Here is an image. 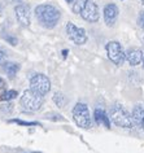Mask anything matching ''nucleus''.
<instances>
[{
  "label": "nucleus",
  "mask_w": 144,
  "mask_h": 153,
  "mask_svg": "<svg viewBox=\"0 0 144 153\" xmlns=\"http://www.w3.org/2000/svg\"><path fill=\"white\" fill-rule=\"evenodd\" d=\"M66 34L70 40H73L77 45H82L87 42V33L83 27H77L73 22L66 24Z\"/></svg>",
  "instance_id": "obj_7"
},
{
  "label": "nucleus",
  "mask_w": 144,
  "mask_h": 153,
  "mask_svg": "<svg viewBox=\"0 0 144 153\" xmlns=\"http://www.w3.org/2000/svg\"><path fill=\"white\" fill-rule=\"evenodd\" d=\"M43 96L34 90H26L20 99V104L25 112H38L43 105Z\"/></svg>",
  "instance_id": "obj_2"
},
{
  "label": "nucleus",
  "mask_w": 144,
  "mask_h": 153,
  "mask_svg": "<svg viewBox=\"0 0 144 153\" xmlns=\"http://www.w3.org/2000/svg\"><path fill=\"white\" fill-rule=\"evenodd\" d=\"M126 60L131 66H136L142 62L143 60V52L139 48H130L126 52Z\"/></svg>",
  "instance_id": "obj_11"
},
{
  "label": "nucleus",
  "mask_w": 144,
  "mask_h": 153,
  "mask_svg": "<svg viewBox=\"0 0 144 153\" xmlns=\"http://www.w3.org/2000/svg\"><path fill=\"white\" fill-rule=\"evenodd\" d=\"M138 24L142 29H144V10L139 13V17H138Z\"/></svg>",
  "instance_id": "obj_21"
},
{
  "label": "nucleus",
  "mask_w": 144,
  "mask_h": 153,
  "mask_svg": "<svg viewBox=\"0 0 144 153\" xmlns=\"http://www.w3.org/2000/svg\"><path fill=\"white\" fill-rule=\"evenodd\" d=\"M4 39L8 42L10 45H17V44H18L17 38H16V36H13V35H10V34H7V35H4Z\"/></svg>",
  "instance_id": "obj_19"
},
{
  "label": "nucleus",
  "mask_w": 144,
  "mask_h": 153,
  "mask_svg": "<svg viewBox=\"0 0 144 153\" xmlns=\"http://www.w3.org/2000/svg\"><path fill=\"white\" fill-rule=\"evenodd\" d=\"M66 101H68V99L62 92H59L57 91V92L53 94V102L59 108H64V106L66 105Z\"/></svg>",
  "instance_id": "obj_15"
},
{
  "label": "nucleus",
  "mask_w": 144,
  "mask_h": 153,
  "mask_svg": "<svg viewBox=\"0 0 144 153\" xmlns=\"http://www.w3.org/2000/svg\"><path fill=\"white\" fill-rule=\"evenodd\" d=\"M5 81L3 78H0V90H3V88H5Z\"/></svg>",
  "instance_id": "obj_23"
},
{
  "label": "nucleus",
  "mask_w": 144,
  "mask_h": 153,
  "mask_svg": "<svg viewBox=\"0 0 144 153\" xmlns=\"http://www.w3.org/2000/svg\"><path fill=\"white\" fill-rule=\"evenodd\" d=\"M81 17L85 21L91 22V24L99 21V17H100L99 7H97V4L94 1V0H87L85 8H83L82 12H81Z\"/></svg>",
  "instance_id": "obj_8"
},
{
  "label": "nucleus",
  "mask_w": 144,
  "mask_h": 153,
  "mask_svg": "<svg viewBox=\"0 0 144 153\" xmlns=\"http://www.w3.org/2000/svg\"><path fill=\"white\" fill-rule=\"evenodd\" d=\"M9 122H12V123H17L20 126H39L38 122H25V121H21V120H10Z\"/></svg>",
  "instance_id": "obj_18"
},
{
  "label": "nucleus",
  "mask_w": 144,
  "mask_h": 153,
  "mask_svg": "<svg viewBox=\"0 0 144 153\" xmlns=\"http://www.w3.org/2000/svg\"><path fill=\"white\" fill-rule=\"evenodd\" d=\"M142 127H143V130H144V121H143V123H142Z\"/></svg>",
  "instance_id": "obj_28"
},
{
  "label": "nucleus",
  "mask_w": 144,
  "mask_h": 153,
  "mask_svg": "<svg viewBox=\"0 0 144 153\" xmlns=\"http://www.w3.org/2000/svg\"><path fill=\"white\" fill-rule=\"evenodd\" d=\"M30 88L34 90L42 96L47 95L51 90V81L45 74H34L30 78Z\"/></svg>",
  "instance_id": "obj_6"
},
{
  "label": "nucleus",
  "mask_w": 144,
  "mask_h": 153,
  "mask_svg": "<svg viewBox=\"0 0 144 153\" xmlns=\"http://www.w3.org/2000/svg\"><path fill=\"white\" fill-rule=\"evenodd\" d=\"M73 120L77 123V126H79L81 128H90L92 126L88 106L86 104H83V102L75 104L73 109Z\"/></svg>",
  "instance_id": "obj_4"
},
{
  "label": "nucleus",
  "mask_w": 144,
  "mask_h": 153,
  "mask_svg": "<svg viewBox=\"0 0 144 153\" xmlns=\"http://www.w3.org/2000/svg\"><path fill=\"white\" fill-rule=\"evenodd\" d=\"M111 120L116 126L122 128H131L134 126L132 117L128 114V112L123 108L122 105L116 104L111 109Z\"/></svg>",
  "instance_id": "obj_3"
},
{
  "label": "nucleus",
  "mask_w": 144,
  "mask_h": 153,
  "mask_svg": "<svg viewBox=\"0 0 144 153\" xmlns=\"http://www.w3.org/2000/svg\"><path fill=\"white\" fill-rule=\"evenodd\" d=\"M105 49H107V53H108V59L112 61L113 64L118 65H123L125 60H126V52L123 51L122 45H121L116 40H112L105 45Z\"/></svg>",
  "instance_id": "obj_5"
},
{
  "label": "nucleus",
  "mask_w": 144,
  "mask_h": 153,
  "mask_svg": "<svg viewBox=\"0 0 144 153\" xmlns=\"http://www.w3.org/2000/svg\"><path fill=\"white\" fill-rule=\"evenodd\" d=\"M38 22L44 29H53L59 24L61 13L60 10L52 4H39L34 10Z\"/></svg>",
  "instance_id": "obj_1"
},
{
  "label": "nucleus",
  "mask_w": 144,
  "mask_h": 153,
  "mask_svg": "<svg viewBox=\"0 0 144 153\" xmlns=\"http://www.w3.org/2000/svg\"><path fill=\"white\" fill-rule=\"evenodd\" d=\"M18 96V92L16 90H8L0 94V101H10Z\"/></svg>",
  "instance_id": "obj_16"
},
{
  "label": "nucleus",
  "mask_w": 144,
  "mask_h": 153,
  "mask_svg": "<svg viewBox=\"0 0 144 153\" xmlns=\"http://www.w3.org/2000/svg\"><path fill=\"white\" fill-rule=\"evenodd\" d=\"M0 13H1V8H0Z\"/></svg>",
  "instance_id": "obj_30"
},
{
  "label": "nucleus",
  "mask_w": 144,
  "mask_h": 153,
  "mask_svg": "<svg viewBox=\"0 0 144 153\" xmlns=\"http://www.w3.org/2000/svg\"><path fill=\"white\" fill-rule=\"evenodd\" d=\"M142 64H143V69H144V52H143V60H142Z\"/></svg>",
  "instance_id": "obj_25"
},
{
  "label": "nucleus",
  "mask_w": 144,
  "mask_h": 153,
  "mask_svg": "<svg viewBox=\"0 0 144 153\" xmlns=\"http://www.w3.org/2000/svg\"><path fill=\"white\" fill-rule=\"evenodd\" d=\"M21 65L17 64V62H10V61H5L4 64H3V69H4V71L7 73V75L9 76V78H14L16 74L20 70Z\"/></svg>",
  "instance_id": "obj_13"
},
{
  "label": "nucleus",
  "mask_w": 144,
  "mask_h": 153,
  "mask_svg": "<svg viewBox=\"0 0 144 153\" xmlns=\"http://www.w3.org/2000/svg\"><path fill=\"white\" fill-rule=\"evenodd\" d=\"M66 3H73V0H65Z\"/></svg>",
  "instance_id": "obj_27"
},
{
  "label": "nucleus",
  "mask_w": 144,
  "mask_h": 153,
  "mask_svg": "<svg viewBox=\"0 0 144 153\" xmlns=\"http://www.w3.org/2000/svg\"><path fill=\"white\" fill-rule=\"evenodd\" d=\"M7 60V51L3 47H0V65H3Z\"/></svg>",
  "instance_id": "obj_20"
},
{
  "label": "nucleus",
  "mask_w": 144,
  "mask_h": 153,
  "mask_svg": "<svg viewBox=\"0 0 144 153\" xmlns=\"http://www.w3.org/2000/svg\"><path fill=\"white\" fill-rule=\"evenodd\" d=\"M104 21H105V25L112 27L114 26V24L117 22V18H118V14H120V9L118 7L113 3H109L104 7Z\"/></svg>",
  "instance_id": "obj_10"
},
{
  "label": "nucleus",
  "mask_w": 144,
  "mask_h": 153,
  "mask_svg": "<svg viewBox=\"0 0 144 153\" xmlns=\"http://www.w3.org/2000/svg\"><path fill=\"white\" fill-rule=\"evenodd\" d=\"M94 117H95V121H96L97 125H104L107 128H111V121H109V117L107 116V113H105L101 108L95 109Z\"/></svg>",
  "instance_id": "obj_12"
},
{
  "label": "nucleus",
  "mask_w": 144,
  "mask_h": 153,
  "mask_svg": "<svg viewBox=\"0 0 144 153\" xmlns=\"http://www.w3.org/2000/svg\"><path fill=\"white\" fill-rule=\"evenodd\" d=\"M132 121H134V125H142L144 121V108L140 104L135 105L134 109H132Z\"/></svg>",
  "instance_id": "obj_14"
},
{
  "label": "nucleus",
  "mask_w": 144,
  "mask_h": 153,
  "mask_svg": "<svg viewBox=\"0 0 144 153\" xmlns=\"http://www.w3.org/2000/svg\"><path fill=\"white\" fill-rule=\"evenodd\" d=\"M87 0H75V3L73 4V8H71V10H73V13L75 14H81L82 9L85 8Z\"/></svg>",
  "instance_id": "obj_17"
},
{
  "label": "nucleus",
  "mask_w": 144,
  "mask_h": 153,
  "mask_svg": "<svg viewBox=\"0 0 144 153\" xmlns=\"http://www.w3.org/2000/svg\"><path fill=\"white\" fill-rule=\"evenodd\" d=\"M142 4H143V5H144V0H142Z\"/></svg>",
  "instance_id": "obj_29"
},
{
  "label": "nucleus",
  "mask_w": 144,
  "mask_h": 153,
  "mask_svg": "<svg viewBox=\"0 0 144 153\" xmlns=\"http://www.w3.org/2000/svg\"><path fill=\"white\" fill-rule=\"evenodd\" d=\"M68 52H69L68 49H64V51H62V56H64V57H66V56H68Z\"/></svg>",
  "instance_id": "obj_24"
},
{
  "label": "nucleus",
  "mask_w": 144,
  "mask_h": 153,
  "mask_svg": "<svg viewBox=\"0 0 144 153\" xmlns=\"http://www.w3.org/2000/svg\"><path fill=\"white\" fill-rule=\"evenodd\" d=\"M12 106H13L12 104H4V105H1V110L3 112H8L9 113V112H12V109H13Z\"/></svg>",
  "instance_id": "obj_22"
},
{
  "label": "nucleus",
  "mask_w": 144,
  "mask_h": 153,
  "mask_svg": "<svg viewBox=\"0 0 144 153\" xmlns=\"http://www.w3.org/2000/svg\"><path fill=\"white\" fill-rule=\"evenodd\" d=\"M14 13L16 18L22 26H29L31 24V12H30V5L25 3H20L14 7Z\"/></svg>",
  "instance_id": "obj_9"
},
{
  "label": "nucleus",
  "mask_w": 144,
  "mask_h": 153,
  "mask_svg": "<svg viewBox=\"0 0 144 153\" xmlns=\"http://www.w3.org/2000/svg\"><path fill=\"white\" fill-rule=\"evenodd\" d=\"M13 1H16V3H21L22 0H13Z\"/></svg>",
  "instance_id": "obj_26"
}]
</instances>
